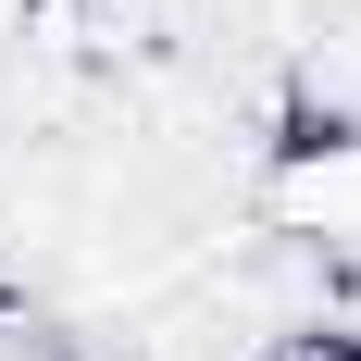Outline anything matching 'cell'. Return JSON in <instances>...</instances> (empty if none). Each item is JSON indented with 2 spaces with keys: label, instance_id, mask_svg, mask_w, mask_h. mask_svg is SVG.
<instances>
[{
  "label": "cell",
  "instance_id": "cell-1",
  "mask_svg": "<svg viewBox=\"0 0 361 361\" xmlns=\"http://www.w3.org/2000/svg\"><path fill=\"white\" fill-rule=\"evenodd\" d=\"M262 224L312 262H361V125L349 112H287L262 162Z\"/></svg>",
  "mask_w": 361,
  "mask_h": 361
},
{
  "label": "cell",
  "instance_id": "cell-2",
  "mask_svg": "<svg viewBox=\"0 0 361 361\" xmlns=\"http://www.w3.org/2000/svg\"><path fill=\"white\" fill-rule=\"evenodd\" d=\"M262 361H361V324H336V312H299V324L262 336Z\"/></svg>",
  "mask_w": 361,
  "mask_h": 361
}]
</instances>
